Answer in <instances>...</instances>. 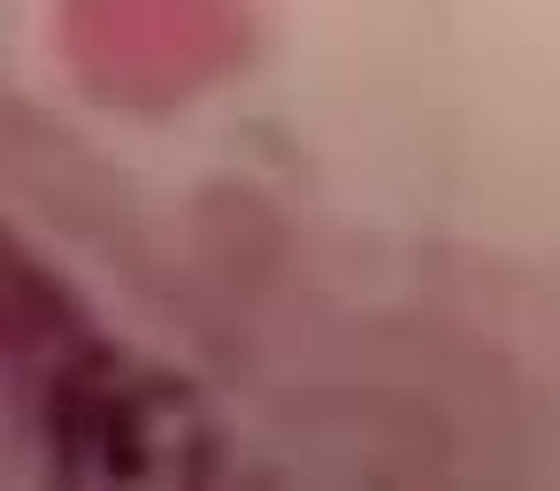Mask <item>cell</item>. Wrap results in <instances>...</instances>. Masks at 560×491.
Masks as SVG:
<instances>
[{
    "instance_id": "obj_2",
    "label": "cell",
    "mask_w": 560,
    "mask_h": 491,
    "mask_svg": "<svg viewBox=\"0 0 560 491\" xmlns=\"http://www.w3.org/2000/svg\"><path fill=\"white\" fill-rule=\"evenodd\" d=\"M55 39L93 101L170 116L246 62V9L238 0H62Z\"/></svg>"
},
{
    "instance_id": "obj_3",
    "label": "cell",
    "mask_w": 560,
    "mask_h": 491,
    "mask_svg": "<svg viewBox=\"0 0 560 491\" xmlns=\"http://www.w3.org/2000/svg\"><path fill=\"white\" fill-rule=\"evenodd\" d=\"M101 346L93 315L78 307V292L16 238L0 231V407H16L24 422L39 414V399Z\"/></svg>"
},
{
    "instance_id": "obj_1",
    "label": "cell",
    "mask_w": 560,
    "mask_h": 491,
    "mask_svg": "<svg viewBox=\"0 0 560 491\" xmlns=\"http://www.w3.org/2000/svg\"><path fill=\"white\" fill-rule=\"evenodd\" d=\"M32 437L70 483H208L223 460L200 391L116 338L39 399Z\"/></svg>"
}]
</instances>
